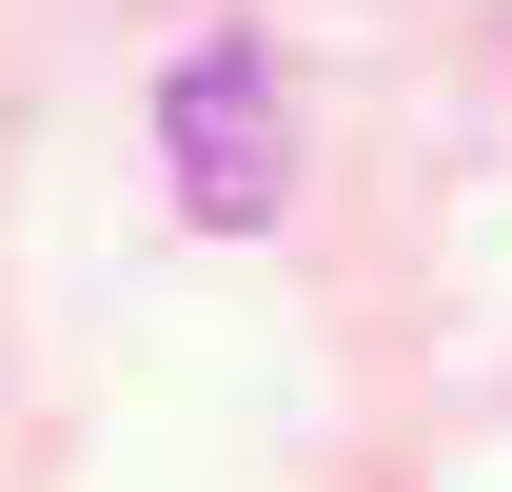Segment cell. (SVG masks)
Masks as SVG:
<instances>
[{"instance_id":"cell-1","label":"cell","mask_w":512,"mask_h":492,"mask_svg":"<svg viewBox=\"0 0 512 492\" xmlns=\"http://www.w3.org/2000/svg\"><path fill=\"white\" fill-rule=\"evenodd\" d=\"M158 158H178V197L217 237H256V217L296 197V99H276V60H256V40H197V60L158 79Z\"/></svg>"}]
</instances>
